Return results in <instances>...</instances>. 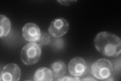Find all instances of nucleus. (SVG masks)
<instances>
[{"label":"nucleus","instance_id":"1","mask_svg":"<svg viewBox=\"0 0 121 81\" xmlns=\"http://www.w3.org/2000/svg\"><path fill=\"white\" fill-rule=\"evenodd\" d=\"M94 45L97 51L104 56L117 57L121 54V38L112 33H98L94 40Z\"/></svg>","mask_w":121,"mask_h":81},{"label":"nucleus","instance_id":"9","mask_svg":"<svg viewBox=\"0 0 121 81\" xmlns=\"http://www.w3.org/2000/svg\"><path fill=\"white\" fill-rule=\"evenodd\" d=\"M34 80L36 81H51L53 80V75L51 69L44 67H40L34 74Z\"/></svg>","mask_w":121,"mask_h":81},{"label":"nucleus","instance_id":"5","mask_svg":"<svg viewBox=\"0 0 121 81\" xmlns=\"http://www.w3.org/2000/svg\"><path fill=\"white\" fill-rule=\"evenodd\" d=\"M20 68L16 64H8L3 67L1 71V81H18L20 80Z\"/></svg>","mask_w":121,"mask_h":81},{"label":"nucleus","instance_id":"13","mask_svg":"<svg viewBox=\"0 0 121 81\" xmlns=\"http://www.w3.org/2000/svg\"><path fill=\"white\" fill-rule=\"evenodd\" d=\"M58 2L61 4L62 5H69L72 2H73V1H58Z\"/></svg>","mask_w":121,"mask_h":81},{"label":"nucleus","instance_id":"6","mask_svg":"<svg viewBox=\"0 0 121 81\" xmlns=\"http://www.w3.org/2000/svg\"><path fill=\"white\" fill-rule=\"evenodd\" d=\"M68 68L72 76H80L85 74L87 69V63L82 58L76 57L70 60Z\"/></svg>","mask_w":121,"mask_h":81},{"label":"nucleus","instance_id":"4","mask_svg":"<svg viewBox=\"0 0 121 81\" xmlns=\"http://www.w3.org/2000/svg\"><path fill=\"white\" fill-rule=\"evenodd\" d=\"M69 29V24L64 18L56 19L53 20L48 28V33L56 38L63 36L68 32Z\"/></svg>","mask_w":121,"mask_h":81},{"label":"nucleus","instance_id":"3","mask_svg":"<svg viewBox=\"0 0 121 81\" xmlns=\"http://www.w3.org/2000/svg\"><path fill=\"white\" fill-rule=\"evenodd\" d=\"M92 75L98 80L110 78L113 71L112 64L108 59L100 58L95 61L91 68Z\"/></svg>","mask_w":121,"mask_h":81},{"label":"nucleus","instance_id":"14","mask_svg":"<svg viewBox=\"0 0 121 81\" xmlns=\"http://www.w3.org/2000/svg\"><path fill=\"white\" fill-rule=\"evenodd\" d=\"M81 80H82V81H96V80H95L93 78H92L91 77H90V76H89V78H88V77H87L86 78L83 79Z\"/></svg>","mask_w":121,"mask_h":81},{"label":"nucleus","instance_id":"11","mask_svg":"<svg viewBox=\"0 0 121 81\" xmlns=\"http://www.w3.org/2000/svg\"><path fill=\"white\" fill-rule=\"evenodd\" d=\"M51 42V37L49 34L45 32L41 33L40 37L38 41L37 44H39L40 47H43L44 46H47Z\"/></svg>","mask_w":121,"mask_h":81},{"label":"nucleus","instance_id":"10","mask_svg":"<svg viewBox=\"0 0 121 81\" xmlns=\"http://www.w3.org/2000/svg\"><path fill=\"white\" fill-rule=\"evenodd\" d=\"M0 37L2 38L7 36L11 30V22L10 19L5 15H0Z\"/></svg>","mask_w":121,"mask_h":81},{"label":"nucleus","instance_id":"7","mask_svg":"<svg viewBox=\"0 0 121 81\" xmlns=\"http://www.w3.org/2000/svg\"><path fill=\"white\" fill-rule=\"evenodd\" d=\"M22 35L23 38L29 42H36L39 41L41 35L39 27L33 23H28L22 28Z\"/></svg>","mask_w":121,"mask_h":81},{"label":"nucleus","instance_id":"8","mask_svg":"<svg viewBox=\"0 0 121 81\" xmlns=\"http://www.w3.org/2000/svg\"><path fill=\"white\" fill-rule=\"evenodd\" d=\"M50 69L55 78H62L66 72V65L62 61H56L51 64Z\"/></svg>","mask_w":121,"mask_h":81},{"label":"nucleus","instance_id":"12","mask_svg":"<svg viewBox=\"0 0 121 81\" xmlns=\"http://www.w3.org/2000/svg\"><path fill=\"white\" fill-rule=\"evenodd\" d=\"M57 81H79L80 80L79 77L76 76L74 78H72L70 76H65V77H62V78H60L56 80Z\"/></svg>","mask_w":121,"mask_h":81},{"label":"nucleus","instance_id":"2","mask_svg":"<svg viewBox=\"0 0 121 81\" xmlns=\"http://www.w3.org/2000/svg\"><path fill=\"white\" fill-rule=\"evenodd\" d=\"M41 54L40 46L35 42H30L22 49L21 59L25 65H32L39 61Z\"/></svg>","mask_w":121,"mask_h":81}]
</instances>
